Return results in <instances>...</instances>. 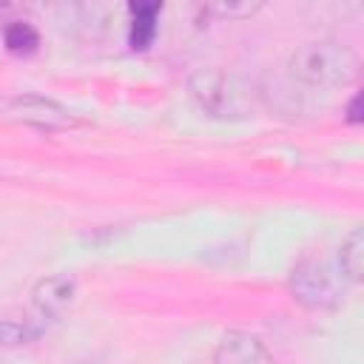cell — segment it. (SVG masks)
Returning a JSON list of instances; mask_svg holds the SVG:
<instances>
[{
    "label": "cell",
    "mask_w": 364,
    "mask_h": 364,
    "mask_svg": "<svg viewBox=\"0 0 364 364\" xmlns=\"http://www.w3.org/2000/svg\"><path fill=\"white\" fill-rule=\"evenodd\" d=\"M185 88L193 105L210 119L239 122L256 117V94L233 71H225L219 65L193 68L185 80Z\"/></svg>",
    "instance_id": "cell-1"
},
{
    "label": "cell",
    "mask_w": 364,
    "mask_h": 364,
    "mask_svg": "<svg viewBox=\"0 0 364 364\" xmlns=\"http://www.w3.org/2000/svg\"><path fill=\"white\" fill-rule=\"evenodd\" d=\"M287 71L296 82L310 88H347L361 74L358 54L336 40H313L296 46L287 60Z\"/></svg>",
    "instance_id": "cell-2"
},
{
    "label": "cell",
    "mask_w": 364,
    "mask_h": 364,
    "mask_svg": "<svg viewBox=\"0 0 364 364\" xmlns=\"http://www.w3.org/2000/svg\"><path fill=\"white\" fill-rule=\"evenodd\" d=\"M287 290L307 310H333L341 304L347 293V282L338 273V267H333L324 256L307 253L293 264Z\"/></svg>",
    "instance_id": "cell-3"
},
{
    "label": "cell",
    "mask_w": 364,
    "mask_h": 364,
    "mask_svg": "<svg viewBox=\"0 0 364 364\" xmlns=\"http://www.w3.org/2000/svg\"><path fill=\"white\" fill-rule=\"evenodd\" d=\"M0 114L9 122L28 125L37 131H65L77 125V119L68 114L65 105L43 94H11L0 102Z\"/></svg>",
    "instance_id": "cell-4"
},
{
    "label": "cell",
    "mask_w": 364,
    "mask_h": 364,
    "mask_svg": "<svg viewBox=\"0 0 364 364\" xmlns=\"http://www.w3.org/2000/svg\"><path fill=\"white\" fill-rule=\"evenodd\" d=\"M74 299H77V276L71 273H51L31 287V304L43 318L63 316L74 304Z\"/></svg>",
    "instance_id": "cell-5"
},
{
    "label": "cell",
    "mask_w": 364,
    "mask_h": 364,
    "mask_svg": "<svg viewBox=\"0 0 364 364\" xmlns=\"http://www.w3.org/2000/svg\"><path fill=\"white\" fill-rule=\"evenodd\" d=\"M213 364H276V361L259 336L247 330H228L213 350Z\"/></svg>",
    "instance_id": "cell-6"
},
{
    "label": "cell",
    "mask_w": 364,
    "mask_h": 364,
    "mask_svg": "<svg viewBox=\"0 0 364 364\" xmlns=\"http://www.w3.org/2000/svg\"><path fill=\"white\" fill-rule=\"evenodd\" d=\"M336 267L344 276L347 284H358L364 279V230L353 228L341 245H338V256H336Z\"/></svg>",
    "instance_id": "cell-7"
},
{
    "label": "cell",
    "mask_w": 364,
    "mask_h": 364,
    "mask_svg": "<svg viewBox=\"0 0 364 364\" xmlns=\"http://www.w3.org/2000/svg\"><path fill=\"white\" fill-rule=\"evenodd\" d=\"M40 333H43V324H37L28 316H0V347L28 344Z\"/></svg>",
    "instance_id": "cell-8"
},
{
    "label": "cell",
    "mask_w": 364,
    "mask_h": 364,
    "mask_svg": "<svg viewBox=\"0 0 364 364\" xmlns=\"http://www.w3.org/2000/svg\"><path fill=\"white\" fill-rule=\"evenodd\" d=\"M131 14H134V23H131V46L134 48H145L154 40V34H156L159 6L156 3H131Z\"/></svg>",
    "instance_id": "cell-9"
},
{
    "label": "cell",
    "mask_w": 364,
    "mask_h": 364,
    "mask_svg": "<svg viewBox=\"0 0 364 364\" xmlns=\"http://www.w3.org/2000/svg\"><path fill=\"white\" fill-rule=\"evenodd\" d=\"M3 43L11 54H34L40 48V34L31 23H23V20H14L3 28Z\"/></svg>",
    "instance_id": "cell-10"
},
{
    "label": "cell",
    "mask_w": 364,
    "mask_h": 364,
    "mask_svg": "<svg viewBox=\"0 0 364 364\" xmlns=\"http://www.w3.org/2000/svg\"><path fill=\"white\" fill-rule=\"evenodd\" d=\"M262 9V3H210L208 11L219 14V17H250Z\"/></svg>",
    "instance_id": "cell-11"
},
{
    "label": "cell",
    "mask_w": 364,
    "mask_h": 364,
    "mask_svg": "<svg viewBox=\"0 0 364 364\" xmlns=\"http://www.w3.org/2000/svg\"><path fill=\"white\" fill-rule=\"evenodd\" d=\"M361 102H364L361 94H355V97L350 100V105H347V122H350V125H358V122L364 119V117H361Z\"/></svg>",
    "instance_id": "cell-12"
}]
</instances>
